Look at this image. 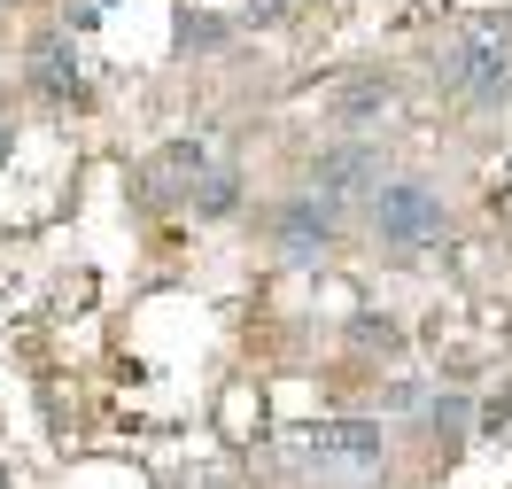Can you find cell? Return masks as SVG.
Here are the masks:
<instances>
[{"label":"cell","instance_id":"3","mask_svg":"<svg viewBox=\"0 0 512 489\" xmlns=\"http://www.w3.org/2000/svg\"><path fill=\"white\" fill-rule=\"evenodd\" d=\"M303 466H342V474H365V466H381L388 443H381V427L373 420H319V427H303Z\"/></svg>","mask_w":512,"mask_h":489},{"label":"cell","instance_id":"5","mask_svg":"<svg viewBox=\"0 0 512 489\" xmlns=\"http://www.w3.org/2000/svg\"><path fill=\"white\" fill-rule=\"evenodd\" d=\"M381 187V148H365V140H334L319 163H311V195L319 202H357Z\"/></svg>","mask_w":512,"mask_h":489},{"label":"cell","instance_id":"7","mask_svg":"<svg viewBox=\"0 0 512 489\" xmlns=\"http://www.w3.org/2000/svg\"><path fill=\"white\" fill-rule=\"evenodd\" d=\"M148 171H156V187H171V195H179V187H202L210 156H202V140H163Z\"/></svg>","mask_w":512,"mask_h":489},{"label":"cell","instance_id":"10","mask_svg":"<svg viewBox=\"0 0 512 489\" xmlns=\"http://www.w3.org/2000/svg\"><path fill=\"white\" fill-rule=\"evenodd\" d=\"M357 342H365V350H404V334L388 319H357Z\"/></svg>","mask_w":512,"mask_h":489},{"label":"cell","instance_id":"8","mask_svg":"<svg viewBox=\"0 0 512 489\" xmlns=\"http://www.w3.org/2000/svg\"><path fill=\"white\" fill-rule=\"evenodd\" d=\"M388 94H396V86H388L381 70H365V78H357L350 94L334 101V117H342V125H357V117H373V109H388Z\"/></svg>","mask_w":512,"mask_h":489},{"label":"cell","instance_id":"6","mask_svg":"<svg viewBox=\"0 0 512 489\" xmlns=\"http://www.w3.org/2000/svg\"><path fill=\"white\" fill-rule=\"evenodd\" d=\"M32 78H39V94H55V101H78L86 86H78V63H70V39L63 32H47L32 47Z\"/></svg>","mask_w":512,"mask_h":489},{"label":"cell","instance_id":"11","mask_svg":"<svg viewBox=\"0 0 512 489\" xmlns=\"http://www.w3.org/2000/svg\"><path fill=\"white\" fill-rule=\"evenodd\" d=\"M256 16H264V24H280V16H295V0H264Z\"/></svg>","mask_w":512,"mask_h":489},{"label":"cell","instance_id":"1","mask_svg":"<svg viewBox=\"0 0 512 489\" xmlns=\"http://www.w3.org/2000/svg\"><path fill=\"white\" fill-rule=\"evenodd\" d=\"M435 86L458 101H505L512 94V24L505 16H474L466 32L450 39L443 55H435Z\"/></svg>","mask_w":512,"mask_h":489},{"label":"cell","instance_id":"2","mask_svg":"<svg viewBox=\"0 0 512 489\" xmlns=\"http://www.w3.org/2000/svg\"><path fill=\"white\" fill-rule=\"evenodd\" d=\"M443 226H450V210L427 179H381L373 187V233L388 249H427V241H443Z\"/></svg>","mask_w":512,"mask_h":489},{"label":"cell","instance_id":"4","mask_svg":"<svg viewBox=\"0 0 512 489\" xmlns=\"http://www.w3.org/2000/svg\"><path fill=\"white\" fill-rule=\"evenodd\" d=\"M272 241H280V257H288V264H311V257H326V249H342V202L295 195L288 210H280Z\"/></svg>","mask_w":512,"mask_h":489},{"label":"cell","instance_id":"12","mask_svg":"<svg viewBox=\"0 0 512 489\" xmlns=\"http://www.w3.org/2000/svg\"><path fill=\"white\" fill-rule=\"evenodd\" d=\"M0 489H8V474H0Z\"/></svg>","mask_w":512,"mask_h":489},{"label":"cell","instance_id":"9","mask_svg":"<svg viewBox=\"0 0 512 489\" xmlns=\"http://www.w3.org/2000/svg\"><path fill=\"white\" fill-rule=\"evenodd\" d=\"M241 202V179H225V171H202V195H194V218H225Z\"/></svg>","mask_w":512,"mask_h":489}]
</instances>
